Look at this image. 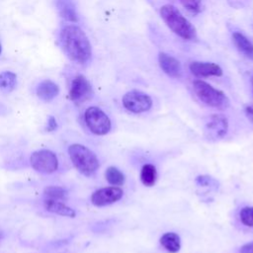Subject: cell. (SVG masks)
<instances>
[{
	"instance_id": "cell-1",
	"label": "cell",
	"mask_w": 253,
	"mask_h": 253,
	"mask_svg": "<svg viewBox=\"0 0 253 253\" xmlns=\"http://www.w3.org/2000/svg\"><path fill=\"white\" fill-rule=\"evenodd\" d=\"M60 42L67 57L78 63H87L92 56V47L88 37L81 28L67 25L60 32Z\"/></svg>"
},
{
	"instance_id": "cell-2",
	"label": "cell",
	"mask_w": 253,
	"mask_h": 253,
	"mask_svg": "<svg viewBox=\"0 0 253 253\" xmlns=\"http://www.w3.org/2000/svg\"><path fill=\"white\" fill-rule=\"evenodd\" d=\"M160 16L168 28L184 40H195L197 32L195 27L182 15V13L171 4H166L160 9Z\"/></svg>"
},
{
	"instance_id": "cell-3",
	"label": "cell",
	"mask_w": 253,
	"mask_h": 253,
	"mask_svg": "<svg viewBox=\"0 0 253 253\" xmlns=\"http://www.w3.org/2000/svg\"><path fill=\"white\" fill-rule=\"evenodd\" d=\"M68 154L76 169L85 176L93 175L100 166L96 154L82 144H71L68 147Z\"/></svg>"
},
{
	"instance_id": "cell-4",
	"label": "cell",
	"mask_w": 253,
	"mask_h": 253,
	"mask_svg": "<svg viewBox=\"0 0 253 253\" xmlns=\"http://www.w3.org/2000/svg\"><path fill=\"white\" fill-rule=\"evenodd\" d=\"M193 89L197 97L206 105L216 108L225 109L229 106V100L226 95L203 80H195Z\"/></svg>"
},
{
	"instance_id": "cell-5",
	"label": "cell",
	"mask_w": 253,
	"mask_h": 253,
	"mask_svg": "<svg viewBox=\"0 0 253 253\" xmlns=\"http://www.w3.org/2000/svg\"><path fill=\"white\" fill-rule=\"evenodd\" d=\"M84 120L89 130L97 135H105L111 129L109 117L100 108L92 106L84 113Z\"/></svg>"
},
{
	"instance_id": "cell-6",
	"label": "cell",
	"mask_w": 253,
	"mask_h": 253,
	"mask_svg": "<svg viewBox=\"0 0 253 253\" xmlns=\"http://www.w3.org/2000/svg\"><path fill=\"white\" fill-rule=\"evenodd\" d=\"M30 163L33 169L42 174H50L57 170L58 159L52 151L48 149H41L32 153Z\"/></svg>"
},
{
	"instance_id": "cell-7",
	"label": "cell",
	"mask_w": 253,
	"mask_h": 253,
	"mask_svg": "<svg viewBox=\"0 0 253 253\" xmlns=\"http://www.w3.org/2000/svg\"><path fill=\"white\" fill-rule=\"evenodd\" d=\"M124 107L134 114L144 113L152 107V99L145 93L138 90L126 92L122 99Z\"/></svg>"
},
{
	"instance_id": "cell-8",
	"label": "cell",
	"mask_w": 253,
	"mask_h": 253,
	"mask_svg": "<svg viewBox=\"0 0 253 253\" xmlns=\"http://www.w3.org/2000/svg\"><path fill=\"white\" fill-rule=\"evenodd\" d=\"M228 129L227 119L220 114L211 115L204 126V134L210 140H217L222 138Z\"/></svg>"
},
{
	"instance_id": "cell-9",
	"label": "cell",
	"mask_w": 253,
	"mask_h": 253,
	"mask_svg": "<svg viewBox=\"0 0 253 253\" xmlns=\"http://www.w3.org/2000/svg\"><path fill=\"white\" fill-rule=\"evenodd\" d=\"M93 95L91 83L84 75H76L69 89V98L76 104H81L89 100Z\"/></svg>"
},
{
	"instance_id": "cell-10",
	"label": "cell",
	"mask_w": 253,
	"mask_h": 253,
	"mask_svg": "<svg viewBox=\"0 0 253 253\" xmlns=\"http://www.w3.org/2000/svg\"><path fill=\"white\" fill-rule=\"evenodd\" d=\"M124 191L117 186L105 187L95 191L91 196V202L96 207L112 205L122 199Z\"/></svg>"
},
{
	"instance_id": "cell-11",
	"label": "cell",
	"mask_w": 253,
	"mask_h": 253,
	"mask_svg": "<svg viewBox=\"0 0 253 253\" xmlns=\"http://www.w3.org/2000/svg\"><path fill=\"white\" fill-rule=\"evenodd\" d=\"M192 74L198 77H210V76H221V67L213 62L193 61L189 65Z\"/></svg>"
},
{
	"instance_id": "cell-12",
	"label": "cell",
	"mask_w": 253,
	"mask_h": 253,
	"mask_svg": "<svg viewBox=\"0 0 253 253\" xmlns=\"http://www.w3.org/2000/svg\"><path fill=\"white\" fill-rule=\"evenodd\" d=\"M158 62L161 69L172 78H179L182 74V67L180 61L175 57L165 53L160 52L158 55Z\"/></svg>"
},
{
	"instance_id": "cell-13",
	"label": "cell",
	"mask_w": 253,
	"mask_h": 253,
	"mask_svg": "<svg viewBox=\"0 0 253 253\" xmlns=\"http://www.w3.org/2000/svg\"><path fill=\"white\" fill-rule=\"evenodd\" d=\"M36 92H37L38 97L41 100H42L44 102H50L58 95L59 87L53 81H51L49 79H45L38 85Z\"/></svg>"
},
{
	"instance_id": "cell-14",
	"label": "cell",
	"mask_w": 253,
	"mask_h": 253,
	"mask_svg": "<svg viewBox=\"0 0 253 253\" xmlns=\"http://www.w3.org/2000/svg\"><path fill=\"white\" fill-rule=\"evenodd\" d=\"M43 207L47 211L62 215V216H68V217H75L76 212L73 209L66 206L62 202L56 201V200H50L45 199L43 202Z\"/></svg>"
},
{
	"instance_id": "cell-15",
	"label": "cell",
	"mask_w": 253,
	"mask_h": 253,
	"mask_svg": "<svg viewBox=\"0 0 253 253\" xmlns=\"http://www.w3.org/2000/svg\"><path fill=\"white\" fill-rule=\"evenodd\" d=\"M56 7L62 19L69 22L78 21V15L73 0H56Z\"/></svg>"
},
{
	"instance_id": "cell-16",
	"label": "cell",
	"mask_w": 253,
	"mask_h": 253,
	"mask_svg": "<svg viewBox=\"0 0 253 253\" xmlns=\"http://www.w3.org/2000/svg\"><path fill=\"white\" fill-rule=\"evenodd\" d=\"M232 42L239 52L253 61V43L243 34L234 32L232 34Z\"/></svg>"
},
{
	"instance_id": "cell-17",
	"label": "cell",
	"mask_w": 253,
	"mask_h": 253,
	"mask_svg": "<svg viewBox=\"0 0 253 253\" xmlns=\"http://www.w3.org/2000/svg\"><path fill=\"white\" fill-rule=\"evenodd\" d=\"M160 244L169 253H176L181 248V239L175 232H166L160 237Z\"/></svg>"
},
{
	"instance_id": "cell-18",
	"label": "cell",
	"mask_w": 253,
	"mask_h": 253,
	"mask_svg": "<svg viewBox=\"0 0 253 253\" xmlns=\"http://www.w3.org/2000/svg\"><path fill=\"white\" fill-rule=\"evenodd\" d=\"M157 180V170L152 164H144L140 170V181L146 187H152Z\"/></svg>"
},
{
	"instance_id": "cell-19",
	"label": "cell",
	"mask_w": 253,
	"mask_h": 253,
	"mask_svg": "<svg viewBox=\"0 0 253 253\" xmlns=\"http://www.w3.org/2000/svg\"><path fill=\"white\" fill-rule=\"evenodd\" d=\"M105 178L109 184L117 187L122 186L126 181L125 174L115 166H110L106 169Z\"/></svg>"
},
{
	"instance_id": "cell-20",
	"label": "cell",
	"mask_w": 253,
	"mask_h": 253,
	"mask_svg": "<svg viewBox=\"0 0 253 253\" xmlns=\"http://www.w3.org/2000/svg\"><path fill=\"white\" fill-rule=\"evenodd\" d=\"M17 84V75L12 71H3L0 73V89L5 92L14 90Z\"/></svg>"
},
{
	"instance_id": "cell-21",
	"label": "cell",
	"mask_w": 253,
	"mask_h": 253,
	"mask_svg": "<svg viewBox=\"0 0 253 253\" xmlns=\"http://www.w3.org/2000/svg\"><path fill=\"white\" fill-rule=\"evenodd\" d=\"M43 195L45 199H50V200H56V201H61L65 200L68 196V192L66 189L63 187L59 186H47L43 190Z\"/></svg>"
},
{
	"instance_id": "cell-22",
	"label": "cell",
	"mask_w": 253,
	"mask_h": 253,
	"mask_svg": "<svg viewBox=\"0 0 253 253\" xmlns=\"http://www.w3.org/2000/svg\"><path fill=\"white\" fill-rule=\"evenodd\" d=\"M240 221L249 227H253V207H244L239 211Z\"/></svg>"
},
{
	"instance_id": "cell-23",
	"label": "cell",
	"mask_w": 253,
	"mask_h": 253,
	"mask_svg": "<svg viewBox=\"0 0 253 253\" xmlns=\"http://www.w3.org/2000/svg\"><path fill=\"white\" fill-rule=\"evenodd\" d=\"M181 4L193 13H198L202 9V1L201 0H180Z\"/></svg>"
},
{
	"instance_id": "cell-24",
	"label": "cell",
	"mask_w": 253,
	"mask_h": 253,
	"mask_svg": "<svg viewBox=\"0 0 253 253\" xmlns=\"http://www.w3.org/2000/svg\"><path fill=\"white\" fill-rule=\"evenodd\" d=\"M196 183L199 185V186H202V187H211V186H214V187H217V183L216 181L210 177V176H207V175H201V176H198L196 178Z\"/></svg>"
},
{
	"instance_id": "cell-25",
	"label": "cell",
	"mask_w": 253,
	"mask_h": 253,
	"mask_svg": "<svg viewBox=\"0 0 253 253\" xmlns=\"http://www.w3.org/2000/svg\"><path fill=\"white\" fill-rule=\"evenodd\" d=\"M57 128V123H56V120L54 117L52 116H49L48 119H47V124H46V126H45V130L46 131H53Z\"/></svg>"
},
{
	"instance_id": "cell-26",
	"label": "cell",
	"mask_w": 253,
	"mask_h": 253,
	"mask_svg": "<svg viewBox=\"0 0 253 253\" xmlns=\"http://www.w3.org/2000/svg\"><path fill=\"white\" fill-rule=\"evenodd\" d=\"M239 253H253V241L242 245L239 249Z\"/></svg>"
},
{
	"instance_id": "cell-27",
	"label": "cell",
	"mask_w": 253,
	"mask_h": 253,
	"mask_svg": "<svg viewBox=\"0 0 253 253\" xmlns=\"http://www.w3.org/2000/svg\"><path fill=\"white\" fill-rule=\"evenodd\" d=\"M244 113L249 122H251V124L253 125V106H246L244 109Z\"/></svg>"
},
{
	"instance_id": "cell-28",
	"label": "cell",
	"mask_w": 253,
	"mask_h": 253,
	"mask_svg": "<svg viewBox=\"0 0 253 253\" xmlns=\"http://www.w3.org/2000/svg\"><path fill=\"white\" fill-rule=\"evenodd\" d=\"M3 236H4V234H3V232L2 231H0V242H1V240L3 239Z\"/></svg>"
},
{
	"instance_id": "cell-29",
	"label": "cell",
	"mask_w": 253,
	"mask_h": 253,
	"mask_svg": "<svg viewBox=\"0 0 253 253\" xmlns=\"http://www.w3.org/2000/svg\"><path fill=\"white\" fill-rule=\"evenodd\" d=\"M251 84H252V90H253V76L251 78Z\"/></svg>"
},
{
	"instance_id": "cell-30",
	"label": "cell",
	"mask_w": 253,
	"mask_h": 253,
	"mask_svg": "<svg viewBox=\"0 0 253 253\" xmlns=\"http://www.w3.org/2000/svg\"><path fill=\"white\" fill-rule=\"evenodd\" d=\"M1 51H2V46H1V44H0V53H1Z\"/></svg>"
}]
</instances>
